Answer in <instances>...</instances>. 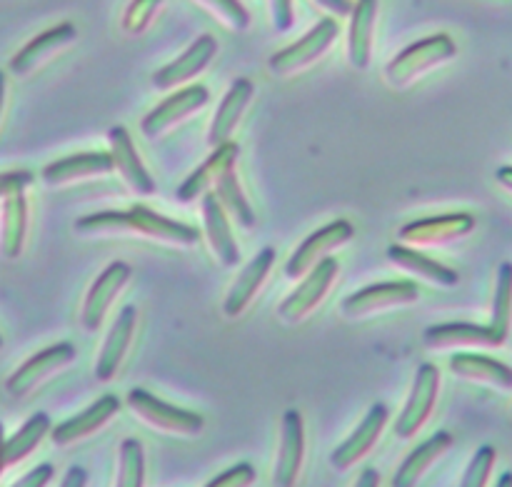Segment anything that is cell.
Returning a JSON list of instances; mask_svg holds the SVG:
<instances>
[{
  "instance_id": "22",
  "label": "cell",
  "mask_w": 512,
  "mask_h": 487,
  "mask_svg": "<svg viewBox=\"0 0 512 487\" xmlns=\"http://www.w3.org/2000/svg\"><path fill=\"white\" fill-rule=\"evenodd\" d=\"M275 263V250L273 248H263L248 265L243 268V273L238 275V280L230 288L228 298L223 303V313L225 318H240L245 313V308L250 305V300L255 298L260 288H263L265 278H268L270 268Z\"/></svg>"
},
{
  "instance_id": "26",
  "label": "cell",
  "mask_w": 512,
  "mask_h": 487,
  "mask_svg": "<svg viewBox=\"0 0 512 487\" xmlns=\"http://www.w3.org/2000/svg\"><path fill=\"white\" fill-rule=\"evenodd\" d=\"M115 170L113 155L110 153H78L68 155V158H60L55 163L45 165L43 168V180L50 188H58V185H68L73 180L93 178V175H105Z\"/></svg>"
},
{
  "instance_id": "9",
  "label": "cell",
  "mask_w": 512,
  "mask_h": 487,
  "mask_svg": "<svg viewBox=\"0 0 512 487\" xmlns=\"http://www.w3.org/2000/svg\"><path fill=\"white\" fill-rule=\"evenodd\" d=\"M208 100L210 93L205 85H188V88L178 90V93H173L170 98H165L160 105H155V108L143 118L140 130H143L145 138H160L165 130L178 125L180 120L203 110L205 105H208Z\"/></svg>"
},
{
  "instance_id": "24",
  "label": "cell",
  "mask_w": 512,
  "mask_h": 487,
  "mask_svg": "<svg viewBox=\"0 0 512 487\" xmlns=\"http://www.w3.org/2000/svg\"><path fill=\"white\" fill-rule=\"evenodd\" d=\"M203 223L210 250L215 253V258H218L225 268H235V265L240 263V248L233 238V230H230L228 213L223 210L220 200L215 198V193L203 195Z\"/></svg>"
},
{
  "instance_id": "31",
  "label": "cell",
  "mask_w": 512,
  "mask_h": 487,
  "mask_svg": "<svg viewBox=\"0 0 512 487\" xmlns=\"http://www.w3.org/2000/svg\"><path fill=\"white\" fill-rule=\"evenodd\" d=\"M48 433H50V418L45 413H35L33 418L25 420L23 428H20L13 438L5 440L3 445L5 468H13V465L23 463L33 450H38V445L43 443V438Z\"/></svg>"
},
{
  "instance_id": "37",
  "label": "cell",
  "mask_w": 512,
  "mask_h": 487,
  "mask_svg": "<svg viewBox=\"0 0 512 487\" xmlns=\"http://www.w3.org/2000/svg\"><path fill=\"white\" fill-rule=\"evenodd\" d=\"M198 3L205 5L210 13L218 15L230 28L245 30L250 25V13L245 10V5L240 0H198Z\"/></svg>"
},
{
  "instance_id": "44",
  "label": "cell",
  "mask_w": 512,
  "mask_h": 487,
  "mask_svg": "<svg viewBox=\"0 0 512 487\" xmlns=\"http://www.w3.org/2000/svg\"><path fill=\"white\" fill-rule=\"evenodd\" d=\"M355 487H380V473L375 468H368L360 473L358 483H355Z\"/></svg>"
},
{
  "instance_id": "16",
  "label": "cell",
  "mask_w": 512,
  "mask_h": 487,
  "mask_svg": "<svg viewBox=\"0 0 512 487\" xmlns=\"http://www.w3.org/2000/svg\"><path fill=\"white\" fill-rule=\"evenodd\" d=\"M75 38H78V28H75L73 23H60L55 25V28L45 30V33L35 35L30 43H25L23 48L10 58V73L18 75V78H25V75L33 73L35 68H40L45 60L53 58L58 50L73 45Z\"/></svg>"
},
{
  "instance_id": "38",
  "label": "cell",
  "mask_w": 512,
  "mask_h": 487,
  "mask_svg": "<svg viewBox=\"0 0 512 487\" xmlns=\"http://www.w3.org/2000/svg\"><path fill=\"white\" fill-rule=\"evenodd\" d=\"M258 480V473L250 463H240L235 468L225 470L223 475H218L215 480H210L205 487H253Z\"/></svg>"
},
{
  "instance_id": "45",
  "label": "cell",
  "mask_w": 512,
  "mask_h": 487,
  "mask_svg": "<svg viewBox=\"0 0 512 487\" xmlns=\"http://www.w3.org/2000/svg\"><path fill=\"white\" fill-rule=\"evenodd\" d=\"M495 180H498V183L503 185L505 190H510V193H512V165H503V168H498V173H495Z\"/></svg>"
},
{
  "instance_id": "32",
  "label": "cell",
  "mask_w": 512,
  "mask_h": 487,
  "mask_svg": "<svg viewBox=\"0 0 512 487\" xmlns=\"http://www.w3.org/2000/svg\"><path fill=\"white\" fill-rule=\"evenodd\" d=\"M213 188H215V198L220 200V205H223L225 213L233 215V218L238 220L243 228H253L255 210H253V205H250V200L245 198L243 188H240V180H238V175H235V168L228 170V173H225L223 178L213 185Z\"/></svg>"
},
{
  "instance_id": "33",
  "label": "cell",
  "mask_w": 512,
  "mask_h": 487,
  "mask_svg": "<svg viewBox=\"0 0 512 487\" xmlns=\"http://www.w3.org/2000/svg\"><path fill=\"white\" fill-rule=\"evenodd\" d=\"M512 323V263H503L498 270V285H495L493 298V320L490 328L508 340Z\"/></svg>"
},
{
  "instance_id": "6",
  "label": "cell",
  "mask_w": 512,
  "mask_h": 487,
  "mask_svg": "<svg viewBox=\"0 0 512 487\" xmlns=\"http://www.w3.org/2000/svg\"><path fill=\"white\" fill-rule=\"evenodd\" d=\"M440 390V370L433 363H423L415 373L413 388H410L408 403H405L403 413L395 420V438L410 440L423 430L433 415L435 400H438Z\"/></svg>"
},
{
  "instance_id": "15",
  "label": "cell",
  "mask_w": 512,
  "mask_h": 487,
  "mask_svg": "<svg viewBox=\"0 0 512 487\" xmlns=\"http://www.w3.org/2000/svg\"><path fill=\"white\" fill-rule=\"evenodd\" d=\"M118 410L120 400L110 393L103 395V398L95 400L90 408H85L83 413L75 415V418H68L60 425H55V428H50V440H53L55 448H68V445L90 438V435L98 433L100 428H105V425L118 415Z\"/></svg>"
},
{
  "instance_id": "14",
  "label": "cell",
  "mask_w": 512,
  "mask_h": 487,
  "mask_svg": "<svg viewBox=\"0 0 512 487\" xmlns=\"http://www.w3.org/2000/svg\"><path fill=\"white\" fill-rule=\"evenodd\" d=\"M305 458V425L298 410H288L280 425V453L273 470L275 487H295Z\"/></svg>"
},
{
  "instance_id": "49",
  "label": "cell",
  "mask_w": 512,
  "mask_h": 487,
  "mask_svg": "<svg viewBox=\"0 0 512 487\" xmlns=\"http://www.w3.org/2000/svg\"><path fill=\"white\" fill-rule=\"evenodd\" d=\"M0 348H3V338H0Z\"/></svg>"
},
{
  "instance_id": "28",
  "label": "cell",
  "mask_w": 512,
  "mask_h": 487,
  "mask_svg": "<svg viewBox=\"0 0 512 487\" xmlns=\"http://www.w3.org/2000/svg\"><path fill=\"white\" fill-rule=\"evenodd\" d=\"M453 448V435L450 433H435L433 438H428L425 443H420L408 458L403 460V465L398 468L393 478V487H415L420 483L425 473L443 458L448 450Z\"/></svg>"
},
{
  "instance_id": "12",
  "label": "cell",
  "mask_w": 512,
  "mask_h": 487,
  "mask_svg": "<svg viewBox=\"0 0 512 487\" xmlns=\"http://www.w3.org/2000/svg\"><path fill=\"white\" fill-rule=\"evenodd\" d=\"M475 230V218L470 213H445L413 220L400 228V240L413 245H443L450 240L465 238Z\"/></svg>"
},
{
  "instance_id": "23",
  "label": "cell",
  "mask_w": 512,
  "mask_h": 487,
  "mask_svg": "<svg viewBox=\"0 0 512 487\" xmlns=\"http://www.w3.org/2000/svg\"><path fill=\"white\" fill-rule=\"evenodd\" d=\"M255 95V85L248 78H235L233 85L225 93L223 103H220L218 113H215L213 123L208 130V145L210 148H218V145L228 143L230 135L238 128L240 118H243L245 108L250 105Z\"/></svg>"
},
{
  "instance_id": "30",
  "label": "cell",
  "mask_w": 512,
  "mask_h": 487,
  "mask_svg": "<svg viewBox=\"0 0 512 487\" xmlns=\"http://www.w3.org/2000/svg\"><path fill=\"white\" fill-rule=\"evenodd\" d=\"M28 233V200L23 193H15L3 200L0 210V253L5 260L20 258Z\"/></svg>"
},
{
  "instance_id": "4",
  "label": "cell",
  "mask_w": 512,
  "mask_h": 487,
  "mask_svg": "<svg viewBox=\"0 0 512 487\" xmlns=\"http://www.w3.org/2000/svg\"><path fill=\"white\" fill-rule=\"evenodd\" d=\"M340 35V23L338 18H323L313 30L303 35L300 40H295L288 48L278 50L273 58L268 60L270 73L275 75H293L298 70L313 65L330 45L335 43V38Z\"/></svg>"
},
{
  "instance_id": "10",
  "label": "cell",
  "mask_w": 512,
  "mask_h": 487,
  "mask_svg": "<svg viewBox=\"0 0 512 487\" xmlns=\"http://www.w3.org/2000/svg\"><path fill=\"white\" fill-rule=\"evenodd\" d=\"M123 223H125V233L148 235V238L163 240V243H170V245H183V248L195 245L200 240L198 228L165 218V215L155 213V210H150L148 205H140V203L133 205L130 210H123Z\"/></svg>"
},
{
  "instance_id": "7",
  "label": "cell",
  "mask_w": 512,
  "mask_h": 487,
  "mask_svg": "<svg viewBox=\"0 0 512 487\" xmlns=\"http://www.w3.org/2000/svg\"><path fill=\"white\" fill-rule=\"evenodd\" d=\"M420 290L410 280H395V283H375L363 290H355L353 295L343 300L340 310L345 318H365V315L380 313L388 308H400V305L418 303Z\"/></svg>"
},
{
  "instance_id": "39",
  "label": "cell",
  "mask_w": 512,
  "mask_h": 487,
  "mask_svg": "<svg viewBox=\"0 0 512 487\" xmlns=\"http://www.w3.org/2000/svg\"><path fill=\"white\" fill-rule=\"evenodd\" d=\"M33 185V173L28 170H10V173H0V200L10 198L15 193H25V188Z\"/></svg>"
},
{
  "instance_id": "48",
  "label": "cell",
  "mask_w": 512,
  "mask_h": 487,
  "mask_svg": "<svg viewBox=\"0 0 512 487\" xmlns=\"http://www.w3.org/2000/svg\"><path fill=\"white\" fill-rule=\"evenodd\" d=\"M3 445H5V433H3V425H0V475H3L5 463H3Z\"/></svg>"
},
{
  "instance_id": "1",
  "label": "cell",
  "mask_w": 512,
  "mask_h": 487,
  "mask_svg": "<svg viewBox=\"0 0 512 487\" xmlns=\"http://www.w3.org/2000/svg\"><path fill=\"white\" fill-rule=\"evenodd\" d=\"M458 55V45L450 38L448 33H435L428 38L418 40V43L408 45L405 50H400L388 65H385V78L393 88H408L413 80H418L420 75L428 73V70L445 65L448 60H453Z\"/></svg>"
},
{
  "instance_id": "46",
  "label": "cell",
  "mask_w": 512,
  "mask_h": 487,
  "mask_svg": "<svg viewBox=\"0 0 512 487\" xmlns=\"http://www.w3.org/2000/svg\"><path fill=\"white\" fill-rule=\"evenodd\" d=\"M3 105H5V75L0 70V115H3Z\"/></svg>"
},
{
  "instance_id": "2",
  "label": "cell",
  "mask_w": 512,
  "mask_h": 487,
  "mask_svg": "<svg viewBox=\"0 0 512 487\" xmlns=\"http://www.w3.org/2000/svg\"><path fill=\"white\" fill-rule=\"evenodd\" d=\"M125 403H128V408L133 410L145 425L160 430V433L198 435L205 425L203 415L193 413V410L178 408V405L163 403V400L155 398L153 393H148V390L143 388L130 390Z\"/></svg>"
},
{
  "instance_id": "36",
  "label": "cell",
  "mask_w": 512,
  "mask_h": 487,
  "mask_svg": "<svg viewBox=\"0 0 512 487\" xmlns=\"http://www.w3.org/2000/svg\"><path fill=\"white\" fill-rule=\"evenodd\" d=\"M163 5V0H133L123 15V30L130 35H140L150 23L155 13Z\"/></svg>"
},
{
  "instance_id": "19",
  "label": "cell",
  "mask_w": 512,
  "mask_h": 487,
  "mask_svg": "<svg viewBox=\"0 0 512 487\" xmlns=\"http://www.w3.org/2000/svg\"><path fill=\"white\" fill-rule=\"evenodd\" d=\"M238 155H240V148H238V143H233V140H228V143L213 148V153L208 155V160H205L198 170H193V173L183 180V185H180L178 193H175L178 203L188 205V203H193L195 198H203V195L208 193V190L213 188V185L218 183L225 173H228V170L235 168V160H238Z\"/></svg>"
},
{
  "instance_id": "13",
  "label": "cell",
  "mask_w": 512,
  "mask_h": 487,
  "mask_svg": "<svg viewBox=\"0 0 512 487\" xmlns=\"http://www.w3.org/2000/svg\"><path fill=\"white\" fill-rule=\"evenodd\" d=\"M130 275H133L130 273V265L115 260V263H110L108 268H105L103 273L95 278V283L90 285L88 295H85V303H83V328L85 330L95 333V330L103 325L105 313L110 310L113 300L118 298L120 290L128 285Z\"/></svg>"
},
{
  "instance_id": "43",
  "label": "cell",
  "mask_w": 512,
  "mask_h": 487,
  "mask_svg": "<svg viewBox=\"0 0 512 487\" xmlns=\"http://www.w3.org/2000/svg\"><path fill=\"white\" fill-rule=\"evenodd\" d=\"M85 485H88V473H85L83 468H78V465L68 468L63 483H60V487H85Z\"/></svg>"
},
{
  "instance_id": "20",
  "label": "cell",
  "mask_w": 512,
  "mask_h": 487,
  "mask_svg": "<svg viewBox=\"0 0 512 487\" xmlns=\"http://www.w3.org/2000/svg\"><path fill=\"white\" fill-rule=\"evenodd\" d=\"M135 320H138V310L133 305H125L118 313V318H115L113 328H110L108 338H105L103 348H100L98 363H95L98 383H110L120 370V365H123L125 353H128L130 343H133Z\"/></svg>"
},
{
  "instance_id": "34",
  "label": "cell",
  "mask_w": 512,
  "mask_h": 487,
  "mask_svg": "<svg viewBox=\"0 0 512 487\" xmlns=\"http://www.w3.org/2000/svg\"><path fill=\"white\" fill-rule=\"evenodd\" d=\"M145 485V450L140 440L128 438L120 445L118 478L115 487H143Z\"/></svg>"
},
{
  "instance_id": "3",
  "label": "cell",
  "mask_w": 512,
  "mask_h": 487,
  "mask_svg": "<svg viewBox=\"0 0 512 487\" xmlns=\"http://www.w3.org/2000/svg\"><path fill=\"white\" fill-rule=\"evenodd\" d=\"M338 273H340L338 260L325 255L320 263H315L313 268L305 273L303 283H300L298 288H295L293 293H290L288 298L280 303V310H278L280 318L290 325L300 323V320L308 318V315L313 313L320 303H323V298L328 295L330 285L335 283Z\"/></svg>"
},
{
  "instance_id": "8",
  "label": "cell",
  "mask_w": 512,
  "mask_h": 487,
  "mask_svg": "<svg viewBox=\"0 0 512 487\" xmlns=\"http://www.w3.org/2000/svg\"><path fill=\"white\" fill-rule=\"evenodd\" d=\"M353 238L355 228L350 225V220H335V223L323 225L320 230L310 233L308 238L298 245V250L290 255L288 263H285V275L293 280L303 278L315 263H320V260L328 253H333V250L348 245Z\"/></svg>"
},
{
  "instance_id": "17",
  "label": "cell",
  "mask_w": 512,
  "mask_h": 487,
  "mask_svg": "<svg viewBox=\"0 0 512 487\" xmlns=\"http://www.w3.org/2000/svg\"><path fill=\"white\" fill-rule=\"evenodd\" d=\"M423 343L428 350L500 348V345H505V338H500L490 325L440 323V325H430V328L425 330Z\"/></svg>"
},
{
  "instance_id": "29",
  "label": "cell",
  "mask_w": 512,
  "mask_h": 487,
  "mask_svg": "<svg viewBox=\"0 0 512 487\" xmlns=\"http://www.w3.org/2000/svg\"><path fill=\"white\" fill-rule=\"evenodd\" d=\"M388 260L393 265H398V268H403V270H408V273L418 275V278H425L428 283L443 285V288H455V285L460 283V275L455 273L453 268L438 263L435 258H430V255L420 253V250L410 248V245H403V243L390 245Z\"/></svg>"
},
{
  "instance_id": "18",
  "label": "cell",
  "mask_w": 512,
  "mask_h": 487,
  "mask_svg": "<svg viewBox=\"0 0 512 487\" xmlns=\"http://www.w3.org/2000/svg\"><path fill=\"white\" fill-rule=\"evenodd\" d=\"M215 53H218V40H215L213 35L205 33L200 35V38H195V43L190 45L180 58L163 65V68L153 75L155 90H170L175 88V85L188 83L190 78H195V75H200L208 68L210 60L215 58Z\"/></svg>"
},
{
  "instance_id": "25",
  "label": "cell",
  "mask_w": 512,
  "mask_h": 487,
  "mask_svg": "<svg viewBox=\"0 0 512 487\" xmlns=\"http://www.w3.org/2000/svg\"><path fill=\"white\" fill-rule=\"evenodd\" d=\"M378 0H355L350 10L348 30V60L353 68L365 70L373 58V33L375 18H378Z\"/></svg>"
},
{
  "instance_id": "11",
  "label": "cell",
  "mask_w": 512,
  "mask_h": 487,
  "mask_svg": "<svg viewBox=\"0 0 512 487\" xmlns=\"http://www.w3.org/2000/svg\"><path fill=\"white\" fill-rule=\"evenodd\" d=\"M388 418V408H385L383 403H375L373 408L368 410V415L363 418V423L353 430V435L330 453V468H333L335 473H345V470L353 468L355 463H360V460L375 448L378 438L383 435Z\"/></svg>"
},
{
  "instance_id": "40",
  "label": "cell",
  "mask_w": 512,
  "mask_h": 487,
  "mask_svg": "<svg viewBox=\"0 0 512 487\" xmlns=\"http://www.w3.org/2000/svg\"><path fill=\"white\" fill-rule=\"evenodd\" d=\"M270 15H273V28L278 33H288L295 23L293 0H270Z\"/></svg>"
},
{
  "instance_id": "21",
  "label": "cell",
  "mask_w": 512,
  "mask_h": 487,
  "mask_svg": "<svg viewBox=\"0 0 512 487\" xmlns=\"http://www.w3.org/2000/svg\"><path fill=\"white\" fill-rule=\"evenodd\" d=\"M108 140H110V155H113V163L115 168H118V173L125 178V183H128L135 193L153 195L155 190H158L155 188V180L150 178L148 168H145L143 160H140L128 130H125L123 125H115V128H110Z\"/></svg>"
},
{
  "instance_id": "5",
  "label": "cell",
  "mask_w": 512,
  "mask_h": 487,
  "mask_svg": "<svg viewBox=\"0 0 512 487\" xmlns=\"http://www.w3.org/2000/svg\"><path fill=\"white\" fill-rule=\"evenodd\" d=\"M75 358H78L75 345L70 343L50 345V348L40 350V353H35L33 358L25 360V363L20 365L8 380H5V393H8L10 398H25V395L33 393L40 383H45L50 375L60 373V370H65L68 365H73Z\"/></svg>"
},
{
  "instance_id": "35",
  "label": "cell",
  "mask_w": 512,
  "mask_h": 487,
  "mask_svg": "<svg viewBox=\"0 0 512 487\" xmlns=\"http://www.w3.org/2000/svg\"><path fill=\"white\" fill-rule=\"evenodd\" d=\"M495 458H498L495 448L483 445V448L473 455V460L468 463V468H465L463 483H460V487H488L490 473H493V468H495Z\"/></svg>"
},
{
  "instance_id": "47",
  "label": "cell",
  "mask_w": 512,
  "mask_h": 487,
  "mask_svg": "<svg viewBox=\"0 0 512 487\" xmlns=\"http://www.w3.org/2000/svg\"><path fill=\"white\" fill-rule=\"evenodd\" d=\"M495 487H512V473H503L498 478V483H495Z\"/></svg>"
},
{
  "instance_id": "27",
  "label": "cell",
  "mask_w": 512,
  "mask_h": 487,
  "mask_svg": "<svg viewBox=\"0 0 512 487\" xmlns=\"http://www.w3.org/2000/svg\"><path fill=\"white\" fill-rule=\"evenodd\" d=\"M450 373L470 383L488 385L495 390H512V368L500 360L478 353H458L450 358Z\"/></svg>"
},
{
  "instance_id": "42",
  "label": "cell",
  "mask_w": 512,
  "mask_h": 487,
  "mask_svg": "<svg viewBox=\"0 0 512 487\" xmlns=\"http://www.w3.org/2000/svg\"><path fill=\"white\" fill-rule=\"evenodd\" d=\"M323 10H328L333 18H345L353 10V0H315Z\"/></svg>"
},
{
  "instance_id": "41",
  "label": "cell",
  "mask_w": 512,
  "mask_h": 487,
  "mask_svg": "<svg viewBox=\"0 0 512 487\" xmlns=\"http://www.w3.org/2000/svg\"><path fill=\"white\" fill-rule=\"evenodd\" d=\"M53 475H55L53 465L45 463V465H38L35 470H30L28 475H23L18 483L10 485V487H48L50 480H53Z\"/></svg>"
}]
</instances>
